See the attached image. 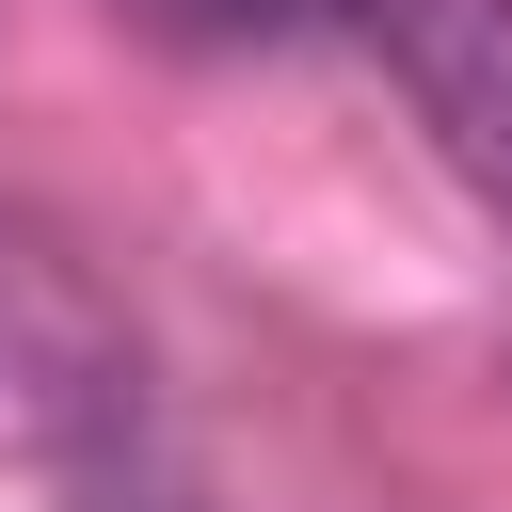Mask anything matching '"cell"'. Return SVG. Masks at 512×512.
I'll use <instances>...</instances> for the list:
<instances>
[{
	"label": "cell",
	"mask_w": 512,
	"mask_h": 512,
	"mask_svg": "<svg viewBox=\"0 0 512 512\" xmlns=\"http://www.w3.org/2000/svg\"><path fill=\"white\" fill-rule=\"evenodd\" d=\"M112 512H128V496H112Z\"/></svg>",
	"instance_id": "obj_3"
},
{
	"label": "cell",
	"mask_w": 512,
	"mask_h": 512,
	"mask_svg": "<svg viewBox=\"0 0 512 512\" xmlns=\"http://www.w3.org/2000/svg\"><path fill=\"white\" fill-rule=\"evenodd\" d=\"M320 32H352L416 96L432 160L512 224V0H320Z\"/></svg>",
	"instance_id": "obj_1"
},
{
	"label": "cell",
	"mask_w": 512,
	"mask_h": 512,
	"mask_svg": "<svg viewBox=\"0 0 512 512\" xmlns=\"http://www.w3.org/2000/svg\"><path fill=\"white\" fill-rule=\"evenodd\" d=\"M128 32H160V48H288V32H320V0H112Z\"/></svg>",
	"instance_id": "obj_2"
}]
</instances>
